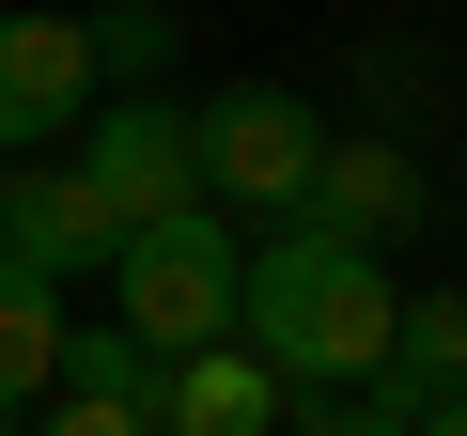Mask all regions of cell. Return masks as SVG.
<instances>
[{"label": "cell", "instance_id": "obj_1", "mask_svg": "<svg viewBox=\"0 0 467 436\" xmlns=\"http://www.w3.org/2000/svg\"><path fill=\"white\" fill-rule=\"evenodd\" d=\"M389 312H405V281L374 265V250H327V234H281L250 250V281H234V343H250L281 389H374V358H389Z\"/></svg>", "mask_w": 467, "mask_h": 436}, {"label": "cell", "instance_id": "obj_2", "mask_svg": "<svg viewBox=\"0 0 467 436\" xmlns=\"http://www.w3.org/2000/svg\"><path fill=\"white\" fill-rule=\"evenodd\" d=\"M94 281H109V327H125V343L187 358V343H234V281H250V250H234L218 202H171V218H140Z\"/></svg>", "mask_w": 467, "mask_h": 436}, {"label": "cell", "instance_id": "obj_3", "mask_svg": "<svg viewBox=\"0 0 467 436\" xmlns=\"http://www.w3.org/2000/svg\"><path fill=\"white\" fill-rule=\"evenodd\" d=\"M312 156H327V109L281 94V78H234L218 109H187V187H202L218 218H296Z\"/></svg>", "mask_w": 467, "mask_h": 436}, {"label": "cell", "instance_id": "obj_4", "mask_svg": "<svg viewBox=\"0 0 467 436\" xmlns=\"http://www.w3.org/2000/svg\"><path fill=\"white\" fill-rule=\"evenodd\" d=\"M436 218V171H420V140L405 125H327V156H312V187H296V234H327V250H405Z\"/></svg>", "mask_w": 467, "mask_h": 436}, {"label": "cell", "instance_id": "obj_5", "mask_svg": "<svg viewBox=\"0 0 467 436\" xmlns=\"http://www.w3.org/2000/svg\"><path fill=\"white\" fill-rule=\"evenodd\" d=\"M78 187H94V218H109V250L140 234V218L202 202V187H187V109H171V94H109L94 140H78Z\"/></svg>", "mask_w": 467, "mask_h": 436}, {"label": "cell", "instance_id": "obj_6", "mask_svg": "<svg viewBox=\"0 0 467 436\" xmlns=\"http://www.w3.org/2000/svg\"><path fill=\"white\" fill-rule=\"evenodd\" d=\"M94 125V16H0V171Z\"/></svg>", "mask_w": 467, "mask_h": 436}, {"label": "cell", "instance_id": "obj_7", "mask_svg": "<svg viewBox=\"0 0 467 436\" xmlns=\"http://www.w3.org/2000/svg\"><path fill=\"white\" fill-rule=\"evenodd\" d=\"M0 265H32V281H94L109 265V218H94L78 156H16L0 171Z\"/></svg>", "mask_w": 467, "mask_h": 436}, {"label": "cell", "instance_id": "obj_8", "mask_svg": "<svg viewBox=\"0 0 467 436\" xmlns=\"http://www.w3.org/2000/svg\"><path fill=\"white\" fill-rule=\"evenodd\" d=\"M281 374L250 358V343H187L171 374H156V436H281Z\"/></svg>", "mask_w": 467, "mask_h": 436}, {"label": "cell", "instance_id": "obj_9", "mask_svg": "<svg viewBox=\"0 0 467 436\" xmlns=\"http://www.w3.org/2000/svg\"><path fill=\"white\" fill-rule=\"evenodd\" d=\"M374 389H389L405 420H420V405H467V281L389 312V358H374Z\"/></svg>", "mask_w": 467, "mask_h": 436}, {"label": "cell", "instance_id": "obj_10", "mask_svg": "<svg viewBox=\"0 0 467 436\" xmlns=\"http://www.w3.org/2000/svg\"><path fill=\"white\" fill-rule=\"evenodd\" d=\"M47 389H63V281L0 265V420H32Z\"/></svg>", "mask_w": 467, "mask_h": 436}, {"label": "cell", "instance_id": "obj_11", "mask_svg": "<svg viewBox=\"0 0 467 436\" xmlns=\"http://www.w3.org/2000/svg\"><path fill=\"white\" fill-rule=\"evenodd\" d=\"M156 374H171V358H156V343H125L109 312H63V389H94V405H140V420H156Z\"/></svg>", "mask_w": 467, "mask_h": 436}, {"label": "cell", "instance_id": "obj_12", "mask_svg": "<svg viewBox=\"0 0 467 436\" xmlns=\"http://www.w3.org/2000/svg\"><path fill=\"white\" fill-rule=\"evenodd\" d=\"M156 63H171V16H156V0H94V78H125V94H140Z\"/></svg>", "mask_w": 467, "mask_h": 436}, {"label": "cell", "instance_id": "obj_13", "mask_svg": "<svg viewBox=\"0 0 467 436\" xmlns=\"http://www.w3.org/2000/svg\"><path fill=\"white\" fill-rule=\"evenodd\" d=\"M281 436H420V420H405L389 389H296V405H281Z\"/></svg>", "mask_w": 467, "mask_h": 436}, {"label": "cell", "instance_id": "obj_14", "mask_svg": "<svg viewBox=\"0 0 467 436\" xmlns=\"http://www.w3.org/2000/svg\"><path fill=\"white\" fill-rule=\"evenodd\" d=\"M32 436H156V420H140V405H94V389H47Z\"/></svg>", "mask_w": 467, "mask_h": 436}, {"label": "cell", "instance_id": "obj_15", "mask_svg": "<svg viewBox=\"0 0 467 436\" xmlns=\"http://www.w3.org/2000/svg\"><path fill=\"white\" fill-rule=\"evenodd\" d=\"M358 63H374V109H420L436 94V47H358Z\"/></svg>", "mask_w": 467, "mask_h": 436}, {"label": "cell", "instance_id": "obj_16", "mask_svg": "<svg viewBox=\"0 0 467 436\" xmlns=\"http://www.w3.org/2000/svg\"><path fill=\"white\" fill-rule=\"evenodd\" d=\"M420 436H467V405H420Z\"/></svg>", "mask_w": 467, "mask_h": 436}]
</instances>
